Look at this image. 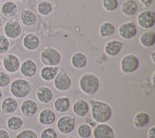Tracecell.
<instances>
[{
    "label": "cell",
    "instance_id": "obj_20",
    "mask_svg": "<svg viewBox=\"0 0 155 138\" xmlns=\"http://www.w3.org/2000/svg\"><path fill=\"white\" fill-rule=\"evenodd\" d=\"M37 99L42 104H48L53 97V93L50 88L47 86L39 87L36 90Z\"/></svg>",
    "mask_w": 155,
    "mask_h": 138
},
{
    "label": "cell",
    "instance_id": "obj_49",
    "mask_svg": "<svg viewBox=\"0 0 155 138\" xmlns=\"http://www.w3.org/2000/svg\"><path fill=\"white\" fill-rule=\"evenodd\" d=\"M1 3H2V0H0V5H1Z\"/></svg>",
    "mask_w": 155,
    "mask_h": 138
},
{
    "label": "cell",
    "instance_id": "obj_33",
    "mask_svg": "<svg viewBox=\"0 0 155 138\" xmlns=\"http://www.w3.org/2000/svg\"><path fill=\"white\" fill-rule=\"evenodd\" d=\"M10 49L9 39L3 34H0V55L7 54Z\"/></svg>",
    "mask_w": 155,
    "mask_h": 138
},
{
    "label": "cell",
    "instance_id": "obj_43",
    "mask_svg": "<svg viewBox=\"0 0 155 138\" xmlns=\"http://www.w3.org/2000/svg\"><path fill=\"white\" fill-rule=\"evenodd\" d=\"M154 74H155V71H153L152 77H151V83H152V85L153 87H154Z\"/></svg>",
    "mask_w": 155,
    "mask_h": 138
},
{
    "label": "cell",
    "instance_id": "obj_23",
    "mask_svg": "<svg viewBox=\"0 0 155 138\" xmlns=\"http://www.w3.org/2000/svg\"><path fill=\"white\" fill-rule=\"evenodd\" d=\"M70 62L73 68L81 70L87 65V58L82 52L76 51L71 56Z\"/></svg>",
    "mask_w": 155,
    "mask_h": 138
},
{
    "label": "cell",
    "instance_id": "obj_30",
    "mask_svg": "<svg viewBox=\"0 0 155 138\" xmlns=\"http://www.w3.org/2000/svg\"><path fill=\"white\" fill-rule=\"evenodd\" d=\"M38 13L42 16H47L50 15L53 11L52 4L47 0H42L39 1L36 7Z\"/></svg>",
    "mask_w": 155,
    "mask_h": 138
},
{
    "label": "cell",
    "instance_id": "obj_27",
    "mask_svg": "<svg viewBox=\"0 0 155 138\" xmlns=\"http://www.w3.org/2000/svg\"><path fill=\"white\" fill-rule=\"evenodd\" d=\"M23 119L18 115H12L9 117L6 121L7 128L11 131H16L20 130L24 125Z\"/></svg>",
    "mask_w": 155,
    "mask_h": 138
},
{
    "label": "cell",
    "instance_id": "obj_7",
    "mask_svg": "<svg viewBox=\"0 0 155 138\" xmlns=\"http://www.w3.org/2000/svg\"><path fill=\"white\" fill-rule=\"evenodd\" d=\"M21 64L20 58L14 53L5 54L2 61V65L4 70L10 74L17 73L19 70Z\"/></svg>",
    "mask_w": 155,
    "mask_h": 138
},
{
    "label": "cell",
    "instance_id": "obj_36",
    "mask_svg": "<svg viewBox=\"0 0 155 138\" xmlns=\"http://www.w3.org/2000/svg\"><path fill=\"white\" fill-rule=\"evenodd\" d=\"M11 83V77L9 73L0 70V88L7 87Z\"/></svg>",
    "mask_w": 155,
    "mask_h": 138
},
{
    "label": "cell",
    "instance_id": "obj_41",
    "mask_svg": "<svg viewBox=\"0 0 155 138\" xmlns=\"http://www.w3.org/2000/svg\"><path fill=\"white\" fill-rule=\"evenodd\" d=\"M85 123H87L88 125H89L91 127V126H95L96 125V122L93 119H90V118H85Z\"/></svg>",
    "mask_w": 155,
    "mask_h": 138
},
{
    "label": "cell",
    "instance_id": "obj_48",
    "mask_svg": "<svg viewBox=\"0 0 155 138\" xmlns=\"http://www.w3.org/2000/svg\"><path fill=\"white\" fill-rule=\"evenodd\" d=\"M1 65H2V61H1V59H0V67H1Z\"/></svg>",
    "mask_w": 155,
    "mask_h": 138
},
{
    "label": "cell",
    "instance_id": "obj_5",
    "mask_svg": "<svg viewBox=\"0 0 155 138\" xmlns=\"http://www.w3.org/2000/svg\"><path fill=\"white\" fill-rule=\"evenodd\" d=\"M4 34L8 39H18L22 33V27L19 21L15 18H11L5 21L2 28Z\"/></svg>",
    "mask_w": 155,
    "mask_h": 138
},
{
    "label": "cell",
    "instance_id": "obj_9",
    "mask_svg": "<svg viewBox=\"0 0 155 138\" xmlns=\"http://www.w3.org/2000/svg\"><path fill=\"white\" fill-rule=\"evenodd\" d=\"M136 22L139 27L148 30L152 28L155 24V13L150 10L140 12L137 16Z\"/></svg>",
    "mask_w": 155,
    "mask_h": 138
},
{
    "label": "cell",
    "instance_id": "obj_4",
    "mask_svg": "<svg viewBox=\"0 0 155 138\" xmlns=\"http://www.w3.org/2000/svg\"><path fill=\"white\" fill-rule=\"evenodd\" d=\"M40 61L45 66H58L62 61L59 51L52 47H44L40 53Z\"/></svg>",
    "mask_w": 155,
    "mask_h": 138
},
{
    "label": "cell",
    "instance_id": "obj_37",
    "mask_svg": "<svg viewBox=\"0 0 155 138\" xmlns=\"http://www.w3.org/2000/svg\"><path fill=\"white\" fill-rule=\"evenodd\" d=\"M40 138H58V134L54 128L47 127L41 131Z\"/></svg>",
    "mask_w": 155,
    "mask_h": 138
},
{
    "label": "cell",
    "instance_id": "obj_34",
    "mask_svg": "<svg viewBox=\"0 0 155 138\" xmlns=\"http://www.w3.org/2000/svg\"><path fill=\"white\" fill-rule=\"evenodd\" d=\"M102 5L105 11L113 12L117 8L118 1L117 0H102Z\"/></svg>",
    "mask_w": 155,
    "mask_h": 138
},
{
    "label": "cell",
    "instance_id": "obj_18",
    "mask_svg": "<svg viewBox=\"0 0 155 138\" xmlns=\"http://www.w3.org/2000/svg\"><path fill=\"white\" fill-rule=\"evenodd\" d=\"M19 104L16 98L8 96L2 100L1 109L3 113L5 114H12L15 113L18 108Z\"/></svg>",
    "mask_w": 155,
    "mask_h": 138
},
{
    "label": "cell",
    "instance_id": "obj_8",
    "mask_svg": "<svg viewBox=\"0 0 155 138\" xmlns=\"http://www.w3.org/2000/svg\"><path fill=\"white\" fill-rule=\"evenodd\" d=\"M71 79L64 69H59L57 75L53 79L54 87L59 91L65 92L71 86Z\"/></svg>",
    "mask_w": 155,
    "mask_h": 138
},
{
    "label": "cell",
    "instance_id": "obj_3",
    "mask_svg": "<svg viewBox=\"0 0 155 138\" xmlns=\"http://www.w3.org/2000/svg\"><path fill=\"white\" fill-rule=\"evenodd\" d=\"M79 87L85 95L92 97L99 88L98 77L92 73H86L82 74L79 80Z\"/></svg>",
    "mask_w": 155,
    "mask_h": 138
},
{
    "label": "cell",
    "instance_id": "obj_45",
    "mask_svg": "<svg viewBox=\"0 0 155 138\" xmlns=\"http://www.w3.org/2000/svg\"><path fill=\"white\" fill-rule=\"evenodd\" d=\"M4 94H3V91L0 89V102L2 100V97H3Z\"/></svg>",
    "mask_w": 155,
    "mask_h": 138
},
{
    "label": "cell",
    "instance_id": "obj_6",
    "mask_svg": "<svg viewBox=\"0 0 155 138\" xmlns=\"http://www.w3.org/2000/svg\"><path fill=\"white\" fill-rule=\"evenodd\" d=\"M140 61L137 56L134 54L124 55L120 62V70L125 74L135 72L139 68Z\"/></svg>",
    "mask_w": 155,
    "mask_h": 138
},
{
    "label": "cell",
    "instance_id": "obj_26",
    "mask_svg": "<svg viewBox=\"0 0 155 138\" xmlns=\"http://www.w3.org/2000/svg\"><path fill=\"white\" fill-rule=\"evenodd\" d=\"M70 99L67 96H61L56 98L53 102L54 109L58 113H63L68 111L70 107Z\"/></svg>",
    "mask_w": 155,
    "mask_h": 138
},
{
    "label": "cell",
    "instance_id": "obj_16",
    "mask_svg": "<svg viewBox=\"0 0 155 138\" xmlns=\"http://www.w3.org/2000/svg\"><path fill=\"white\" fill-rule=\"evenodd\" d=\"M22 44L25 50L32 51L39 48L40 45V39L35 33L29 32L23 37Z\"/></svg>",
    "mask_w": 155,
    "mask_h": 138
},
{
    "label": "cell",
    "instance_id": "obj_21",
    "mask_svg": "<svg viewBox=\"0 0 155 138\" xmlns=\"http://www.w3.org/2000/svg\"><path fill=\"white\" fill-rule=\"evenodd\" d=\"M21 23L25 27L33 26L37 21L35 13L30 9L25 8L22 10L19 15Z\"/></svg>",
    "mask_w": 155,
    "mask_h": 138
},
{
    "label": "cell",
    "instance_id": "obj_10",
    "mask_svg": "<svg viewBox=\"0 0 155 138\" xmlns=\"http://www.w3.org/2000/svg\"><path fill=\"white\" fill-rule=\"evenodd\" d=\"M76 126V119L71 115H64L60 117L56 122V128L58 131L63 134L71 133Z\"/></svg>",
    "mask_w": 155,
    "mask_h": 138
},
{
    "label": "cell",
    "instance_id": "obj_17",
    "mask_svg": "<svg viewBox=\"0 0 155 138\" xmlns=\"http://www.w3.org/2000/svg\"><path fill=\"white\" fill-rule=\"evenodd\" d=\"M90 110L89 103L84 99H76L72 106V111L73 113L79 117H83L87 115Z\"/></svg>",
    "mask_w": 155,
    "mask_h": 138
},
{
    "label": "cell",
    "instance_id": "obj_44",
    "mask_svg": "<svg viewBox=\"0 0 155 138\" xmlns=\"http://www.w3.org/2000/svg\"><path fill=\"white\" fill-rule=\"evenodd\" d=\"M3 24H4V20L2 16L0 15V28H1V27L3 26Z\"/></svg>",
    "mask_w": 155,
    "mask_h": 138
},
{
    "label": "cell",
    "instance_id": "obj_32",
    "mask_svg": "<svg viewBox=\"0 0 155 138\" xmlns=\"http://www.w3.org/2000/svg\"><path fill=\"white\" fill-rule=\"evenodd\" d=\"M77 134L80 138H88L92 134L91 127L85 122L82 123L78 127Z\"/></svg>",
    "mask_w": 155,
    "mask_h": 138
},
{
    "label": "cell",
    "instance_id": "obj_28",
    "mask_svg": "<svg viewBox=\"0 0 155 138\" xmlns=\"http://www.w3.org/2000/svg\"><path fill=\"white\" fill-rule=\"evenodd\" d=\"M140 44L145 48L153 47L155 44V33L153 31H146L139 38Z\"/></svg>",
    "mask_w": 155,
    "mask_h": 138
},
{
    "label": "cell",
    "instance_id": "obj_46",
    "mask_svg": "<svg viewBox=\"0 0 155 138\" xmlns=\"http://www.w3.org/2000/svg\"><path fill=\"white\" fill-rule=\"evenodd\" d=\"M13 1H18V2H24L26 1V0H12Z\"/></svg>",
    "mask_w": 155,
    "mask_h": 138
},
{
    "label": "cell",
    "instance_id": "obj_12",
    "mask_svg": "<svg viewBox=\"0 0 155 138\" xmlns=\"http://www.w3.org/2000/svg\"><path fill=\"white\" fill-rule=\"evenodd\" d=\"M38 110L36 102L32 99H27L23 100L20 105V111L22 115L27 119L34 117Z\"/></svg>",
    "mask_w": 155,
    "mask_h": 138
},
{
    "label": "cell",
    "instance_id": "obj_19",
    "mask_svg": "<svg viewBox=\"0 0 155 138\" xmlns=\"http://www.w3.org/2000/svg\"><path fill=\"white\" fill-rule=\"evenodd\" d=\"M124 47V43L117 39L108 41L104 46V51L105 54L111 57L117 56L122 50Z\"/></svg>",
    "mask_w": 155,
    "mask_h": 138
},
{
    "label": "cell",
    "instance_id": "obj_11",
    "mask_svg": "<svg viewBox=\"0 0 155 138\" xmlns=\"http://www.w3.org/2000/svg\"><path fill=\"white\" fill-rule=\"evenodd\" d=\"M137 27L133 21L122 23L118 28L119 36L125 40H130L137 34Z\"/></svg>",
    "mask_w": 155,
    "mask_h": 138
},
{
    "label": "cell",
    "instance_id": "obj_24",
    "mask_svg": "<svg viewBox=\"0 0 155 138\" xmlns=\"http://www.w3.org/2000/svg\"><path fill=\"white\" fill-rule=\"evenodd\" d=\"M59 70L58 66H44L40 70V77L45 82L52 81L57 75Z\"/></svg>",
    "mask_w": 155,
    "mask_h": 138
},
{
    "label": "cell",
    "instance_id": "obj_2",
    "mask_svg": "<svg viewBox=\"0 0 155 138\" xmlns=\"http://www.w3.org/2000/svg\"><path fill=\"white\" fill-rule=\"evenodd\" d=\"M11 94L16 99H24L31 93L35 84L24 78H16L9 85Z\"/></svg>",
    "mask_w": 155,
    "mask_h": 138
},
{
    "label": "cell",
    "instance_id": "obj_35",
    "mask_svg": "<svg viewBox=\"0 0 155 138\" xmlns=\"http://www.w3.org/2000/svg\"><path fill=\"white\" fill-rule=\"evenodd\" d=\"M15 138H38V137L35 131L32 129L27 128L18 133Z\"/></svg>",
    "mask_w": 155,
    "mask_h": 138
},
{
    "label": "cell",
    "instance_id": "obj_14",
    "mask_svg": "<svg viewBox=\"0 0 155 138\" xmlns=\"http://www.w3.org/2000/svg\"><path fill=\"white\" fill-rule=\"evenodd\" d=\"M93 136L94 138H116L113 128L105 123L96 125L93 130Z\"/></svg>",
    "mask_w": 155,
    "mask_h": 138
},
{
    "label": "cell",
    "instance_id": "obj_15",
    "mask_svg": "<svg viewBox=\"0 0 155 138\" xmlns=\"http://www.w3.org/2000/svg\"><path fill=\"white\" fill-rule=\"evenodd\" d=\"M19 71L22 76L27 78H31L36 74L38 66L33 59H26L21 64Z\"/></svg>",
    "mask_w": 155,
    "mask_h": 138
},
{
    "label": "cell",
    "instance_id": "obj_31",
    "mask_svg": "<svg viewBox=\"0 0 155 138\" xmlns=\"http://www.w3.org/2000/svg\"><path fill=\"white\" fill-rule=\"evenodd\" d=\"M115 31V27L113 23L110 22H103L99 30V35L102 38H107L112 36Z\"/></svg>",
    "mask_w": 155,
    "mask_h": 138
},
{
    "label": "cell",
    "instance_id": "obj_22",
    "mask_svg": "<svg viewBox=\"0 0 155 138\" xmlns=\"http://www.w3.org/2000/svg\"><path fill=\"white\" fill-rule=\"evenodd\" d=\"M56 120V114L50 108H44L42 110L38 115V121L42 125H50L54 122Z\"/></svg>",
    "mask_w": 155,
    "mask_h": 138
},
{
    "label": "cell",
    "instance_id": "obj_29",
    "mask_svg": "<svg viewBox=\"0 0 155 138\" xmlns=\"http://www.w3.org/2000/svg\"><path fill=\"white\" fill-rule=\"evenodd\" d=\"M150 120V116L147 113L140 111L135 114L133 118V124L137 128L146 126Z\"/></svg>",
    "mask_w": 155,
    "mask_h": 138
},
{
    "label": "cell",
    "instance_id": "obj_1",
    "mask_svg": "<svg viewBox=\"0 0 155 138\" xmlns=\"http://www.w3.org/2000/svg\"><path fill=\"white\" fill-rule=\"evenodd\" d=\"M88 102L91 105V116L96 123H106L111 118L113 111L108 104L96 99H90Z\"/></svg>",
    "mask_w": 155,
    "mask_h": 138
},
{
    "label": "cell",
    "instance_id": "obj_42",
    "mask_svg": "<svg viewBox=\"0 0 155 138\" xmlns=\"http://www.w3.org/2000/svg\"><path fill=\"white\" fill-rule=\"evenodd\" d=\"M150 58H151L152 62H153V64H155V51H154V50H153V51L150 53Z\"/></svg>",
    "mask_w": 155,
    "mask_h": 138
},
{
    "label": "cell",
    "instance_id": "obj_47",
    "mask_svg": "<svg viewBox=\"0 0 155 138\" xmlns=\"http://www.w3.org/2000/svg\"><path fill=\"white\" fill-rule=\"evenodd\" d=\"M66 138H76V137H74V136H68V137H67Z\"/></svg>",
    "mask_w": 155,
    "mask_h": 138
},
{
    "label": "cell",
    "instance_id": "obj_38",
    "mask_svg": "<svg viewBox=\"0 0 155 138\" xmlns=\"http://www.w3.org/2000/svg\"><path fill=\"white\" fill-rule=\"evenodd\" d=\"M148 138H155V126L153 125L148 131Z\"/></svg>",
    "mask_w": 155,
    "mask_h": 138
},
{
    "label": "cell",
    "instance_id": "obj_40",
    "mask_svg": "<svg viewBox=\"0 0 155 138\" xmlns=\"http://www.w3.org/2000/svg\"><path fill=\"white\" fill-rule=\"evenodd\" d=\"M138 1L145 7H150L153 2V0H138Z\"/></svg>",
    "mask_w": 155,
    "mask_h": 138
},
{
    "label": "cell",
    "instance_id": "obj_13",
    "mask_svg": "<svg viewBox=\"0 0 155 138\" xmlns=\"http://www.w3.org/2000/svg\"><path fill=\"white\" fill-rule=\"evenodd\" d=\"M1 15L5 18H14L18 13V5L12 0H7L0 5Z\"/></svg>",
    "mask_w": 155,
    "mask_h": 138
},
{
    "label": "cell",
    "instance_id": "obj_39",
    "mask_svg": "<svg viewBox=\"0 0 155 138\" xmlns=\"http://www.w3.org/2000/svg\"><path fill=\"white\" fill-rule=\"evenodd\" d=\"M9 133L5 129L0 128V138H10Z\"/></svg>",
    "mask_w": 155,
    "mask_h": 138
},
{
    "label": "cell",
    "instance_id": "obj_25",
    "mask_svg": "<svg viewBox=\"0 0 155 138\" xmlns=\"http://www.w3.org/2000/svg\"><path fill=\"white\" fill-rule=\"evenodd\" d=\"M122 13L127 17L134 16L138 10V6L134 0H126L121 5Z\"/></svg>",
    "mask_w": 155,
    "mask_h": 138
}]
</instances>
